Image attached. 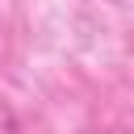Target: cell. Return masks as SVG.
<instances>
[{
    "instance_id": "obj_1",
    "label": "cell",
    "mask_w": 134,
    "mask_h": 134,
    "mask_svg": "<svg viewBox=\"0 0 134 134\" xmlns=\"http://www.w3.org/2000/svg\"><path fill=\"white\" fill-rule=\"evenodd\" d=\"M0 134H25V130H21V121H17V113H13L4 100H0Z\"/></svg>"
},
{
    "instance_id": "obj_2",
    "label": "cell",
    "mask_w": 134,
    "mask_h": 134,
    "mask_svg": "<svg viewBox=\"0 0 134 134\" xmlns=\"http://www.w3.org/2000/svg\"><path fill=\"white\" fill-rule=\"evenodd\" d=\"M84 134H130V130H121V126H100V130H84Z\"/></svg>"
}]
</instances>
